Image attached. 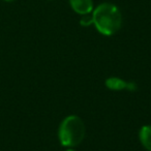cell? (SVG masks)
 Here are the masks:
<instances>
[{
    "instance_id": "obj_1",
    "label": "cell",
    "mask_w": 151,
    "mask_h": 151,
    "mask_svg": "<svg viewBox=\"0 0 151 151\" xmlns=\"http://www.w3.org/2000/svg\"><path fill=\"white\" fill-rule=\"evenodd\" d=\"M92 22L99 32L107 36L115 34L121 28L122 16L119 9L112 3H101L92 11Z\"/></svg>"
},
{
    "instance_id": "obj_2",
    "label": "cell",
    "mask_w": 151,
    "mask_h": 151,
    "mask_svg": "<svg viewBox=\"0 0 151 151\" xmlns=\"http://www.w3.org/2000/svg\"><path fill=\"white\" fill-rule=\"evenodd\" d=\"M86 127L79 116L70 115L63 119L59 126L58 137L60 143L65 147H76L85 138Z\"/></svg>"
},
{
    "instance_id": "obj_3",
    "label": "cell",
    "mask_w": 151,
    "mask_h": 151,
    "mask_svg": "<svg viewBox=\"0 0 151 151\" xmlns=\"http://www.w3.org/2000/svg\"><path fill=\"white\" fill-rule=\"evenodd\" d=\"M106 86L110 90L114 91H121V90H128L134 91L137 89V84L134 82H127L117 77H111L108 78L105 82Z\"/></svg>"
},
{
    "instance_id": "obj_4",
    "label": "cell",
    "mask_w": 151,
    "mask_h": 151,
    "mask_svg": "<svg viewBox=\"0 0 151 151\" xmlns=\"http://www.w3.org/2000/svg\"><path fill=\"white\" fill-rule=\"evenodd\" d=\"M71 9L79 15H89L93 11L92 0H69Z\"/></svg>"
},
{
    "instance_id": "obj_5",
    "label": "cell",
    "mask_w": 151,
    "mask_h": 151,
    "mask_svg": "<svg viewBox=\"0 0 151 151\" xmlns=\"http://www.w3.org/2000/svg\"><path fill=\"white\" fill-rule=\"evenodd\" d=\"M140 141L142 145L148 151H151V125H144L139 132Z\"/></svg>"
},
{
    "instance_id": "obj_6",
    "label": "cell",
    "mask_w": 151,
    "mask_h": 151,
    "mask_svg": "<svg viewBox=\"0 0 151 151\" xmlns=\"http://www.w3.org/2000/svg\"><path fill=\"white\" fill-rule=\"evenodd\" d=\"M93 24L92 22V17H89L88 15H85L84 17L81 19V25L82 26H89Z\"/></svg>"
},
{
    "instance_id": "obj_7",
    "label": "cell",
    "mask_w": 151,
    "mask_h": 151,
    "mask_svg": "<svg viewBox=\"0 0 151 151\" xmlns=\"http://www.w3.org/2000/svg\"><path fill=\"white\" fill-rule=\"evenodd\" d=\"M4 1H7V2H11V1H14V0H4Z\"/></svg>"
},
{
    "instance_id": "obj_8",
    "label": "cell",
    "mask_w": 151,
    "mask_h": 151,
    "mask_svg": "<svg viewBox=\"0 0 151 151\" xmlns=\"http://www.w3.org/2000/svg\"><path fill=\"white\" fill-rule=\"evenodd\" d=\"M66 151H75L73 149H68V150H66Z\"/></svg>"
}]
</instances>
